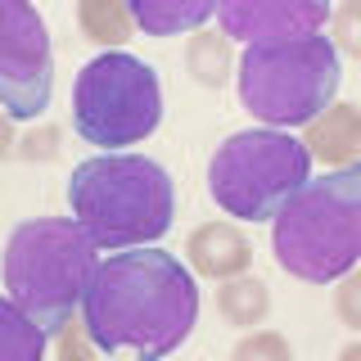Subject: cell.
<instances>
[{
  "mask_svg": "<svg viewBox=\"0 0 361 361\" xmlns=\"http://www.w3.org/2000/svg\"><path fill=\"white\" fill-rule=\"evenodd\" d=\"M199 321V285L176 253L154 244L118 248L95 267L82 298V330L90 348L158 361L176 353Z\"/></svg>",
  "mask_w": 361,
  "mask_h": 361,
  "instance_id": "obj_1",
  "label": "cell"
},
{
  "mask_svg": "<svg viewBox=\"0 0 361 361\" xmlns=\"http://www.w3.org/2000/svg\"><path fill=\"white\" fill-rule=\"evenodd\" d=\"M68 212L95 240V248L109 253L158 244L176 217V185L149 154H95L68 176Z\"/></svg>",
  "mask_w": 361,
  "mask_h": 361,
  "instance_id": "obj_2",
  "label": "cell"
},
{
  "mask_svg": "<svg viewBox=\"0 0 361 361\" xmlns=\"http://www.w3.org/2000/svg\"><path fill=\"white\" fill-rule=\"evenodd\" d=\"M276 262L307 285H334L361 257V167L307 176L271 217Z\"/></svg>",
  "mask_w": 361,
  "mask_h": 361,
  "instance_id": "obj_3",
  "label": "cell"
},
{
  "mask_svg": "<svg viewBox=\"0 0 361 361\" xmlns=\"http://www.w3.org/2000/svg\"><path fill=\"white\" fill-rule=\"evenodd\" d=\"M95 253V240L73 217L18 221L5 244V298H14L54 338L82 307L99 267Z\"/></svg>",
  "mask_w": 361,
  "mask_h": 361,
  "instance_id": "obj_4",
  "label": "cell"
},
{
  "mask_svg": "<svg viewBox=\"0 0 361 361\" xmlns=\"http://www.w3.org/2000/svg\"><path fill=\"white\" fill-rule=\"evenodd\" d=\"M338 82H343V59L325 32L253 41L240 54V104L276 131L316 122L334 104Z\"/></svg>",
  "mask_w": 361,
  "mask_h": 361,
  "instance_id": "obj_5",
  "label": "cell"
},
{
  "mask_svg": "<svg viewBox=\"0 0 361 361\" xmlns=\"http://www.w3.org/2000/svg\"><path fill=\"white\" fill-rule=\"evenodd\" d=\"M312 154L293 131L248 127L231 131L212 149L208 195L235 221H271L285 203L307 185Z\"/></svg>",
  "mask_w": 361,
  "mask_h": 361,
  "instance_id": "obj_6",
  "label": "cell"
},
{
  "mask_svg": "<svg viewBox=\"0 0 361 361\" xmlns=\"http://www.w3.org/2000/svg\"><path fill=\"white\" fill-rule=\"evenodd\" d=\"M163 122V86L154 63L131 50H104L73 82V127L99 154L145 145Z\"/></svg>",
  "mask_w": 361,
  "mask_h": 361,
  "instance_id": "obj_7",
  "label": "cell"
},
{
  "mask_svg": "<svg viewBox=\"0 0 361 361\" xmlns=\"http://www.w3.org/2000/svg\"><path fill=\"white\" fill-rule=\"evenodd\" d=\"M54 95V50L50 27L32 5L5 0L0 9V99L9 122H32Z\"/></svg>",
  "mask_w": 361,
  "mask_h": 361,
  "instance_id": "obj_8",
  "label": "cell"
},
{
  "mask_svg": "<svg viewBox=\"0 0 361 361\" xmlns=\"http://www.w3.org/2000/svg\"><path fill=\"white\" fill-rule=\"evenodd\" d=\"M217 18L231 37L253 45V41L325 32L330 5H321V0H226V5H217Z\"/></svg>",
  "mask_w": 361,
  "mask_h": 361,
  "instance_id": "obj_9",
  "label": "cell"
},
{
  "mask_svg": "<svg viewBox=\"0 0 361 361\" xmlns=\"http://www.w3.org/2000/svg\"><path fill=\"white\" fill-rule=\"evenodd\" d=\"M127 9L145 37H180L217 14L212 0H131Z\"/></svg>",
  "mask_w": 361,
  "mask_h": 361,
  "instance_id": "obj_10",
  "label": "cell"
},
{
  "mask_svg": "<svg viewBox=\"0 0 361 361\" xmlns=\"http://www.w3.org/2000/svg\"><path fill=\"white\" fill-rule=\"evenodd\" d=\"M45 343H50V334H45L14 298L0 302V353L9 361H37L45 353Z\"/></svg>",
  "mask_w": 361,
  "mask_h": 361,
  "instance_id": "obj_11",
  "label": "cell"
}]
</instances>
